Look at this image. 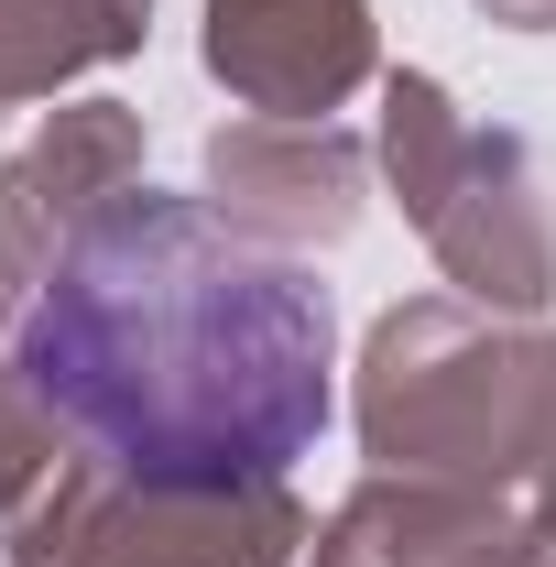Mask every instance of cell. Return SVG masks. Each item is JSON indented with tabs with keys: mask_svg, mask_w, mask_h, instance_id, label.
Here are the masks:
<instances>
[{
	"mask_svg": "<svg viewBox=\"0 0 556 567\" xmlns=\"http://www.w3.org/2000/svg\"><path fill=\"white\" fill-rule=\"evenodd\" d=\"M328 295L197 197H110L22 306V393L142 492H262L328 436Z\"/></svg>",
	"mask_w": 556,
	"mask_h": 567,
	"instance_id": "cell-1",
	"label": "cell"
}]
</instances>
